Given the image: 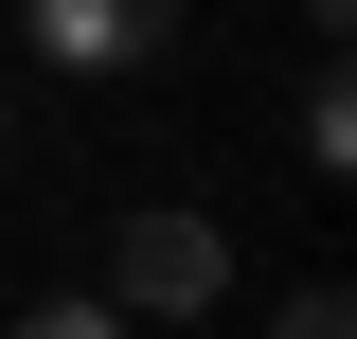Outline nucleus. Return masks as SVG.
<instances>
[{
    "label": "nucleus",
    "mask_w": 357,
    "mask_h": 339,
    "mask_svg": "<svg viewBox=\"0 0 357 339\" xmlns=\"http://www.w3.org/2000/svg\"><path fill=\"white\" fill-rule=\"evenodd\" d=\"M107 322H197V303H232V232L215 214H178V197H143L126 232H107Z\"/></svg>",
    "instance_id": "f257e3e1"
},
{
    "label": "nucleus",
    "mask_w": 357,
    "mask_h": 339,
    "mask_svg": "<svg viewBox=\"0 0 357 339\" xmlns=\"http://www.w3.org/2000/svg\"><path fill=\"white\" fill-rule=\"evenodd\" d=\"M304 161H357V72H340V54L304 72Z\"/></svg>",
    "instance_id": "7ed1b4c3"
},
{
    "label": "nucleus",
    "mask_w": 357,
    "mask_h": 339,
    "mask_svg": "<svg viewBox=\"0 0 357 339\" xmlns=\"http://www.w3.org/2000/svg\"><path fill=\"white\" fill-rule=\"evenodd\" d=\"M18 18H36L54 72H143V54L178 36V0H18Z\"/></svg>",
    "instance_id": "f03ea898"
},
{
    "label": "nucleus",
    "mask_w": 357,
    "mask_h": 339,
    "mask_svg": "<svg viewBox=\"0 0 357 339\" xmlns=\"http://www.w3.org/2000/svg\"><path fill=\"white\" fill-rule=\"evenodd\" d=\"M268 339H357V303H340V286H304V303H286Z\"/></svg>",
    "instance_id": "39448f33"
},
{
    "label": "nucleus",
    "mask_w": 357,
    "mask_h": 339,
    "mask_svg": "<svg viewBox=\"0 0 357 339\" xmlns=\"http://www.w3.org/2000/svg\"><path fill=\"white\" fill-rule=\"evenodd\" d=\"M18 339H143V322H107V303L72 286V303H36V322H18Z\"/></svg>",
    "instance_id": "20e7f679"
}]
</instances>
